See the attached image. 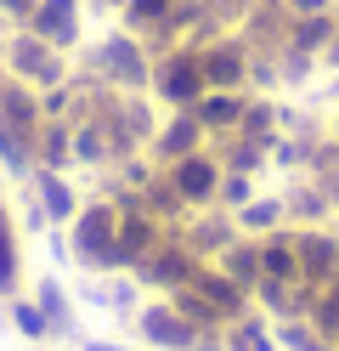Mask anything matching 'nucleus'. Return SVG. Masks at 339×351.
Instances as JSON below:
<instances>
[{
    "mask_svg": "<svg viewBox=\"0 0 339 351\" xmlns=\"http://www.w3.org/2000/svg\"><path fill=\"white\" fill-rule=\"evenodd\" d=\"M34 23H40V34L51 40V46H68V40H74V0H45L34 12Z\"/></svg>",
    "mask_w": 339,
    "mask_h": 351,
    "instance_id": "nucleus-1",
    "label": "nucleus"
},
{
    "mask_svg": "<svg viewBox=\"0 0 339 351\" xmlns=\"http://www.w3.org/2000/svg\"><path fill=\"white\" fill-rule=\"evenodd\" d=\"M181 187L187 193H210V165L203 159H181Z\"/></svg>",
    "mask_w": 339,
    "mask_h": 351,
    "instance_id": "nucleus-2",
    "label": "nucleus"
},
{
    "mask_svg": "<svg viewBox=\"0 0 339 351\" xmlns=\"http://www.w3.org/2000/svg\"><path fill=\"white\" fill-rule=\"evenodd\" d=\"M170 0H130V23H142V17H158Z\"/></svg>",
    "mask_w": 339,
    "mask_h": 351,
    "instance_id": "nucleus-3",
    "label": "nucleus"
},
{
    "mask_svg": "<svg viewBox=\"0 0 339 351\" xmlns=\"http://www.w3.org/2000/svg\"><path fill=\"white\" fill-rule=\"evenodd\" d=\"M45 199H51V210H57V215H68V204H74V199H68V187H62V182H45Z\"/></svg>",
    "mask_w": 339,
    "mask_h": 351,
    "instance_id": "nucleus-4",
    "label": "nucleus"
},
{
    "mask_svg": "<svg viewBox=\"0 0 339 351\" xmlns=\"http://www.w3.org/2000/svg\"><path fill=\"white\" fill-rule=\"evenodd\" d=\"M203 114H210V125H226V119L238 114V102H226V97H221V102H210V108H203Z\"/></svg>",
    "mask_w": 339,
    "mask_h": 351,
    "instance_id": "nucleus-5",
    "label": "nucleus"
},
{
    "mask_svg": "<svg viewBox=\"0 0 339 351\" xmlns=\"http://www.w3.org/2000/svg\"><path fill=\"white\" fill-rule=\"evenodd\" d=\"M90 351H113V346H90Z\"/></svg>",
    "mask_w": 339,
    "mask_h": 351,
    "instance_id": "nucleus-6",
    "label": "nucleus"
}]
</instances>
